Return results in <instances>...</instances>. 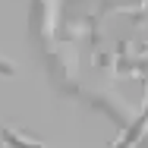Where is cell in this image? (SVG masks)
Wrapping results in <instances>:
<instances>
[{
    "label": "cell",
    "instance_id": "cell-1",
    "mask_svg": "<svg viewBox=\"0 0 148 148\" xmlns=\"http://www.w3.org/2000/svg\"><path fill=\"white\" fill-rule=\"evenodd\" d=\"M0 139H3L6 148H44V142L35 139L32 132H22V129L6 126V123H0Z\"/></svg>",
    "mask_w": 148,
    "mask_h": 148
},
{
    "label": "cell",
    "instance_id": "cell-2",
    "mask_svg": "<svg viewBox=\"0 0 148 148\" xmlns=\"http://www.w3.org/2000/svg\"><path fill=\"white\" fill-rule=\"evenodd\" d=\"M0 73H6V76H13V63H6V60H0Z\"/></svg>",
    "mask_w": 148,
    "mask_h": 148
}]
</instances>
